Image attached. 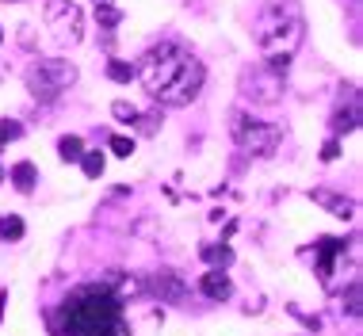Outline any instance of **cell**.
<instances>
[{"label":"cell","instance_id":"cell-3","mask_svg":"<svg viewBox=\"0 0 363 336\" xmlns=\"http://www.w3.org/2000/svg\"><path fill=\"white\" fill-rule=\"evenodd\" d=\"M302 31H306V23H302L299 4L275 0V4H268L256 20V46H260L264 58H291L302 42Z\"/></svg>","mask_w":363,"mask_h":336},{"label":"cell","instance_id":"cell-1","mask_svg":"<svg viewBox=\"0 0 363 336\" xmlns=\"http://www.w3.org/2000/svg\"><path fill=\"white\" fill-rule=\"evenodd\" d=\"M142 88L150 92V100H157L161 107H188L195 104V96L203 92L207 69L191 50H184L180 42H157L142 54V61L134 65Z\"/></svg>","mask_w":363,"mask_h":336},{"label":"cell","instance_id":"cell-4","mask_svg":"<svg viewBox=\"0 0 363 336\" xmlns=\"http://www.w3.org/2000/svg\"><path fill=\"white\" fill-rule=\"evenodd\" d=\"M230 134L253 157H272L279 149V142H283V130L275 123H264V119L249 115V111H230Z\"/></svg>","mask_w":363,"mask_h":336},{"label":"cell","instance_id":"cell-17","mask_svg":"<svg viewBox=\"0 0 363 336\" xmlns=\"http://www.w3.org/2000/svg\"><path fill=\"white\" fill-rule=\"evenodd\" d=\"M81 168H85V176L88 180H100V176H104V168H107V157L100 153V149H85V157H81Z\"/></svg>","mask_w":363,"mask_h":336},{"label":"cell","instance_id":"cell-2","mask_svg":"<svg viewBox=\"0 0 363 336\" xmlns=\"http://www.w3.org/2000/svg\"><path fill=\"white\" fill-rule=\"evenodd\" d=\"M50 329L54 336H130L123 298L111 291V283L73 287L54 310Z\"/></svg>","mask_w":363,"mask_h":336},{"label":"cell","instance_id":"cell-22","mask_svg":"<svg viewBox=\"0 0 363 336\" xmlns=\"http://www.w3.org/2000/svg\"><path fill=\"white\" fill-rule=\"evenodd\" d=\"M107 149H111L115 157H130V153H134V138H126V134H111V138H107Z\"/></svg>","mask_w":363,"mask_h":336},{"label":"cell","instance_id":"cell-8","mask_svg":"<svg viewBox=\"0 0 363 336\" xmlns=\"http://www.w3.org/2000/svg\"><path fill=\"white\" fill-rule=\"evenodd\" d=\"M150 287H153V294L161 298V302H169V306H180L184 298H188V283H184V275L172 272V268L153 272L150 275Z\"/></svg>","mask_w":363,"mask_h":336},{"label":"cell","instance_id":"cell-11","mask_svg":"<svg viewBox=\"0 0 363 336\" xmlns=\"http://www.w3.org/2000/svg\"><path fill=\"white\" fill-rule=\"evenodd\" d=\"M199 291L207 294L210 302H226V298L234 294V283H230V275H222V268H210V272L199 279Z\"/></svg>","mask_w":363,"mask_h":336},{"label":"cell","instance_id":"cell-20","mask_svg":"<svg viewBox=\"0 0 363 336\" xmlns=\"http://www.w3.org/2000/svg\"><path fill=\"white\" fill-rule=\"evenodd\" d=\"M96 23L104 27V31H115V27L123 23V12H119V8H111V4H100L96 8Z\"/></svg>","mask_w":363,"mask_h":336},{"label":"cell","instance_id":"cell-16","mask_svg":"<svg viewBox=\"0 0 363 336\" xmlns=\"http://www.w3.org/2000/svg\"><path fill=\"white\" fill-rule=\"evenodd\" d=\"M359 294H363V283H359V279H352V283H348V291L340 294V313L359 317Z\"/></svg>","mask_w":363,"mask_h":336},{"label":"cell","instance_id":"cell-14","mask_svg":"<svg viewBox=\"0 0 363 336\" xmlns=\"http://www.w3.org/2000/svg\"><path fill=\"white\" fill-rule=\"evenodd\" d=\"M58 157H61L65 164H77L81 157H85V142H81L77 134H65L61 142H58Z\"/></svg>","mask_w":363,"mask_h":336},{"label":"cell","instance_id":"cell-7","mask_svg":"<svg viewBox=\"0 0 363 336\" xmlns=\"http://www.w3.org/2000/svg\"><path fill=\"white\" fill-rule=\"evenodd\" d=\"M241 96L253 100V104H260V107L279 104V100H283V73L268 69V65L245 69L241 73Z\"/></svg>","mask_w":363,"mask_h":336},{"label":"cell","instance_id":"cell-13","mask_svg":"<svg viewBox=\"0 0 363 336\" xmlns=\"http://www.w3.org/2000/svg\"><path fill=\"white\" fill-rule=\"evenodd\" d=\"M12 184H16V191H35V184H39V168H35L31 161H20L12 168Z\"/></svg>","mask_w":363,"mask_h":336},{"label":"cell","instance_id":"cell-9","mask_svg":"<svg viewBox=\"0 0 363 336\" xmlns=\"http://www.w3.org/2000/svg\"><path fill=\"white\" fill-rule=\"evenodd\" d=\"M314 252H318V279H321V283H329L333 268H337V256H344V241L340 237H318Z\"/></svg>","mask_w":363,"mask_h":336},{"label":"cell","instance_id":"cell-24","mask_svg":"<svg viewBox=\"0 0 363 336\" xmlns=\"http://www.w3.org/2000/svg\"><path fill=\"white\" fill-rule=\"evenodd\" d=\"M111 115H115L119 119V123H134V119H138V107L134 104H126V100H115V104H111Z\"/></svg>","mask_w":363,"mask_h":336},{"label":"cell","instance_id":"cell-5","mask_svg":"<svg viewBox=\"0 0 363 336\" xmlns=\"http://www.w3.org/2000/svg\"><path fill=\"white\" fill-rule=\"evenodd\" d=\"M27 92L35 100H58L65 88L77 84V65L73 61H61V58H39L27 69Z\"/></svg>","mask_w":363,"mask_h":336},{"label":"cell","instance_id":"cell-18","mask_svg":"<svg viewBox=\"0 0 363 336\" xmlns=\"http://www.w3.org/2000/svg\"><path fill=\"white\" fill-rule=\"evenodd\" d=\"M20 237H23L20 214H0V241H20Z\"/></svg>","mask_w":363,"mask_h":336},{"label":"cell","instance_id":"cell-21","mask_svg":"<svg viewBox=\"0 0 363 336\" xmlns=\"http://www.w3.org/2000/svg\"><path fill=\"white\" fill-rule=\"evenodd\" d=\"M20 138H23V123H16V119H0V145L20 142Z\"/></svg>","mask_w":363,"mask_h":336},{"label":"cell","instance_id":"cell-30","mask_svg":"<svg viewBox=\"0 0 363 336\" xmlns=\"http://www.w3.org/2000/svg\"><path fill=\"white\" fill-rule=\"evenodd\" d=\"M348 4H352V8H359V0H348Z\"/></svg>","mask_w":363,"mask_h":336},{"label":"cell","instance_id":"cell-19","mask_svg":"<svg viewBox=\"0 0 363 336\" xmlns=\"http://www.w3.org/2000/svg\"><path fill=\"white\" fill-rule=\"evenodd\" d=\"M107 77L111 80H115V84H130V80H134L138 77V69H134V65H130V61H107Z\"/></svg>","mask_w":363,"mask_h":336},{"label":"cell","instance_id":"cell-32","mask_svg":"<svg viewBox=\"0 0 363 336\" xmlns=\"http://www.w3.org/2000/svg\"><path fill=\"white\" fill-rule=\"evenodd\" d=\"M4 4H8V0H4Z\"/></svg>","mask_w":363,"mask_h":336},{"label":"cell","instance_id":"cell-29","mask_svg":"<svg viewBox=\"0 0 363 336\" xmlns=\"http://www.w3.org/2000/svg\"><path fill=\"white\" fill-rule=\"evenodd\" d=\"M4 176H8V172H4V164H0V184H4Z\"/></svg>","mask_w":363,"mask_h":336},{"label":"cell","instance_id":"cell-27","mask_svg":"<svg viewBox=\"0 0 363 336\" xmlns=\"http://www.w3.org/2000/svg\"><path fill=\"white\" fill-rule=\"evenodd\" d=\"M4 306H8V291H0V321H4Z\"/></svg>","mask_w":363,"mask_h":336},{"label":"cell","instance_id":"cell-23","mask_svg":"<svg viewBox=\"0 0 363 336\" xmlns=\"http://www.w3.org/2000/svg\"><path fill=\"white\" fill-rule=\"evenodd\" d=\"M130 126H138V134H157V130H161V115H157V111L153 115H142V111H138V119Z\"/></svg>","mask_w":363,"mask_h":336},{"label":"cell","instance_id":"cell-6","mask_svg":"<svg viewBox=\"0 0 363 336\" xmlns=\"http://www.w3.org/2000/svg\"><path fill=\"white\" fill-rule=\"evenodd\" d=\"M42 20H46L50 39L58 46H77L85 39V16H81V8L73 0H46Z\"/></svg>","mask_w":363,"mask_h":336},{"label":"cell","instance_id":"cell-25","mask_svg":"<svg viewBox=\"0 0 363 336\" xmlns=\"http://www.w3.org/2000/svg\"><path fill=\"white\" fill-rule=\"evenodd\" d=\"M337 157H340V138H329L321 145V161H337Z\"/></svg>","mask_w":363,"mask_h":336},{"label":"cell","instance_id":"cell-15","mask_svg":"<svg viewBox=\"0 0 363 336\" xmlns=\"http://www.w3.org/2000/svg\"><path fill=\"white\" fill-rule=\"evenodd\" d=\"M199 256L207 260V264H214V268H230V264H234V248H230V245H203Z\"/></svg>","mask_w":363,"mask_h":336},{"label":"cell","instance_id":"cell-31","mask_svg":"<svg viewBox=\"0 0 363 336\" xmlns=\"http://www.w3.org/2000/svg\"><path fill=\"white\" fill-rule=\"evenodd\" d=\"M0 42H4V27H0Z\"/></svg>","mask_w":363,"mask_h":336},{"label":"cell","instance_id":"cell-12","mask_svg":"<svg viewBox=\"0 0 363 336\" xmlns=\"http://www.w3.org/2000/svg\"><path fill=\"white\" fill-rule=\"evenodd\" d=\"M310 199L318 203V207L333 210V214H337V218H344V222L356 218V199H344V195H333V191H310Z\"/></svg>","mask_w":363,"mask_h":336},{"label":"cell","instance_id":"cell-26","mask_svg":"<svg viewBox=\"0 0 363 336\" xmlns=\"http://www.w3.org/2000/svg\"><path fill=\"white\" fill-rule=\"evenodd\" d=\"M291 313L299 317V321H302V325H306V329H310V332H318V329H321V317H306L302 310H294V306H291Z\"/></svg>","mask_w":363,"mask_h":336},{"label":"cell","instance_id":"cell-28","mask_svg":"<svg viewBox=\"0 0 363 336\" xmlns=\"http://www.w3.org/2000/svg\"><path fill=\"white\" fill-rule=\"evenodd\" d=\"M92 4H96V8H100V4H111V0H92Z\"/></svg>","mask_w":363,"mask_h":336},{"label":"cell","instance_id":"cell-10","mask_svg":"<svg viewBox=\"0 0 363 336\" xmlns=\"http://www.w3.org/2000/svg\"><path fill=\"white\" fill-rule=\"evenodd\" d=\"M352 96H348V107H337L333 111V138H340V134H352V130H359V92L356 88H348Z\"/></svg>","mask_w":363,"mask_h":336}]
</instances>
